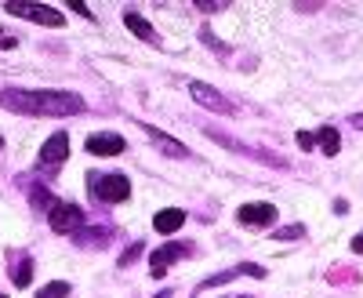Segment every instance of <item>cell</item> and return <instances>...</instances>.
<instances>
[{
	"mask_svg": "<svg viewBox=\"0 0 363 298\" xmlns=\"http://www.w3.org/2000/svg\"><path fill=\"white\" fill-rule=\"evenodd\" d=\"M0 102L26 116H69L84 109V99L73 92H22V87H8V92H0Z\"/></svg>",
	"mask_w": 363,
	"mask_h": 298,
	"instance_id": "obj_1",
	"label": "cell"
},
{
	"mask_svg": "<svg viewBox=\"0 0 363 298\" xmlns=\"http://www.w3.org/2000/svg\"><path fill=\"white\" fill-rule=\"evenodd\" d=\"M91 197H99L102 204H120L131 197V182L124 175H87Z\"/></svg>",
	"mask_w": 363,
	"mask_h": 298,
	"instance_id": "obj_2",
	"label": "cell"
},
{
	"mask_svg": "<svg viewBox=\"0 0 363 298\" xmlns=\"http://www.w3.org/2000/svg\"><path fill=\"white\" fill-rule=\"evenodd\" d=\"M4 11L15 15V18H29V22H37V26H51V29L66 26V15H62V11H55V8H48V4H26V0H8Z\"/></svg>",
	"mask_w": 363,
	"mask_h": 298,
	"instance_id": "obj_3",
	"label": "cell"
},
{
	"mask_svg": "<svg viewBox=\"0 0 363 298\" xmlns=\"http://www.w3.org/2000/svg\"><path fill=\"white\" fill-rule=\"evenodd\" d=\"M48 222H51L55 233H77L84 226V211L77 204H69V200H55L48 207Z\"/></svg>",
	"mask_w": 363,
	"mask_h": 298,
	"instance_id": "obj_4",
	"label": "cell"
},
{
	"mask_svg": "<svg viewBox=\"0 0 363 298\" xmlns=\"http://www.w3.org/2000/svg\"><path fill=\"white\" fill-rule=\"evenodd\" d=\"M66 157H69V135H66V131H55V135L40 145V167H44L48 175H55L58 164H66Z\"/></svg>",
	"mask_w": 363,
	"mask_h": 298,
	"instance_id": "obj_5",
	"label": "cell"
},
{
	"mask_svg": "<svg viewBox=\"0 0 363 298\" xmlns=\"http://www.w3.org/2000/svg\"><path fill=\"white\" fill-rule=\"evenodd\" d=\"M236 222L247 226V229L272 226V222H277V207H272V204H244V207L236 211Z\"/></svg>",
	"mask_w": 363,
	"mask_h": 298,
	"instance_id": "obj_6",
	"label": "cell"
},
{
	"mask_svg": "<svg viewBox=\"0 0 363 298\" xmlns=\"http://www.w3.org/2000/svg\"><path fill=\"white\" fill-rule=\"evenodd\" d=\"M189 95L200 102V106H207V109H215V113H233V106H229V99L222 95V92H215L211 84H203V80H193L189 84Z\"/></svg>",
	"mask_w": 363,
	"mask_h": 298,
	"instance_id": "obj_7",
	"label": "cell"
},
{
	"mask_svg": "<svg viewBox=\"0 0 363 298\" xmlns=\"http://www.w3.org/2000/svg\"><path fill=\"white\" fill-rule=\"evenodd\" d=\"M186 251H189V248H182V244H164V248H157L153 255H149V270H153V277H164L167 265L178 262Z\"/></svg>",
	"mask_w": 363,
	"mask_h": 298,
	"instance_id": "obj_8",
	"label": "cell"
},
{
	"mask_svg": "<svg viewBox=\"0 0 363 298\" xmlns=\"http://www.w3.org/2000/svg\"><path fill=\"white\" fill-rule=\"evenodd\" d=\"M87 153H95V157H116V153H124V138H120V135H91L87 138Z\"/></svg>",
	"mask_w": 363,
	"mask_h": 298,
	"instance_id": "obj_9",
	"label": "cell"
},
{
	"mask_svg": "<svg viewBox=\"0 0 363 298\" xmlns=\"http://www.w3.org/2000/svg\"><path fill=\"white\" fill-rule=\"evenodd\" d=\"M182 222H186V211H182V207H164V211H157V219H153L157 233H178Z\"/></svg>",
	"mask_w": 363,
	"mask_h": 298,
	"instance_id": "obj_10",
	"label": "cell"
},
{
	"mask_svg": "<svg viewBox=\"0 0 363 298\" xmlns=\"http://www.w3.org/2000/svg\"><path fill=\"white\" fill-rule=\"evenodd\" d=\"M124 26L131 29V33H135L138 40H149V44H157V40H160V37H157V29L149 26L138 11H124Z\"/></svg>",
	"mask_w": 363,
	"mask_h": 298,
	"instance_id": "obj_11",
	"label": "cell"
},
{
	"mask_svg": "<svg viewBox=\"0 0 363 298\" xmlns=\"http://www.w3.org/2000/svg\"><path fill=\"white\" fill-rule=\"evenodd\" d=\"M145 135H149V142H157V145L164 149L167 157H186V153H189L186 145H182V142H174V138H167L160 128H145Z\"/></svg>",
	"mask_w": 363,
	"mask_h": 298,
	"instance_id": "obj_12",
	"label": "cell"
},
{
	"mask_svg": "<svg viewBox=\"0 0 363 298\" xmlns=\"http://www.w3.org/2000/svg\"><path fill=\"white\" fill-rule=\"evenodd\" d=\"M316 145L323 149L327 157H335L338 149H342V142H338V131H335V128H320V131H316Z\"/></svg>",
	"mask_w": 363,
	"mask_h": 298,
	"instance_id": "obj_13",
	"label": "cell"
},
{
	"mask_svg": "<svg viewBox=\"0 0 363 298\" xmlns=\"http://www.w3.org/2000/svg\"><path fill=\"white\" fill-rule=\"evenodd\" d=\"M66 294H69V284L66 280H55V284H48V287L37 291V298H66Z\"/></svg>",
	"mask_w": 363,
	"mask_h": 298,
	"instance_id": "obj_14",
	"label": "cell"
},
{
	"mask_svg": "<svg viewBox=\"0 0 363 298\" xmlns=\"http://www.w3.org/2000/svg\"><path fill=\"white\" fill-rule=\"evenodd\" d=\"M29 280H33V262H29V258H22L18 273H15V284H18V287H29Z\"/></svg>",
	"mask_w": 363,
	"mask_h": 298,
	"instance_id": "obj_15",
	"label": "cell"
},
{
	"mask_svg": "<svg viewBox=\"0 0 363 298\" xmlns=\"http://www.w3.org/2000/svg\"><path fill=\"white\" fill-rule=\"evenodd\" d=\"M298 145H301V149H313V145H316V135H313V131H298Z\"/></svg>",
	"mask_w": 363,
	"mask_h": 298,
	"instance_id": "obj_16",
	"label": "cell"
},
{
	"mask_svg": "<svg viewBox=\"0 0 363 298\" xmlns=\"http://www.w3.org/2000/svg\"><path fill=\"white\" fill-rule=\"evenodd\" d=\"M301 233H306L301 226H287V229H277V236H280V241H291V236H301Z\"/></svg>",
	"mask_w": 363,
	"mask_h": 298,
	"instance_id": "obj_17",
	"label": "cell"
},
{
	"mask_svg": "<svg viewBox=\"0 0 363 298\" xmlns=\"http://www.w3.org/2000/svg\"><path fill=\"white\" fill-rule=\"evenodd\" d=\"M69 8H73V11H80L84 18H95V15H91V8L84 4V0H69Z\"/></svg>",
	"mask_w": 363,
	"mask_h": 298,
	"instance_id": "obj_18",
	"label": "cell"
},
{
	"mask_svg": "<svg viewBox=\"0 0 363 298\" xmlns=\"http://www.w3.org/2000/svg\"><path fill=\"white\" fill-rule=\"evenodd\" d=\"M196 8H200V11H218L222 4H207V0H196Z\"/></svg>",
	"mask_w": 363,
	"mask_h": 298,
	"instance_id": "obj_19",
	"label": "cell"
},
{
	"mask_svg": "<svg viewBox=\"0 0 363 298\" xmlns=\"http://www.w3.org/2000/svg\"><path fill=\"white\" fill-rule=\"evenodd\" d=\"M352 251H356V255H363V233H359V236H352Z\"/></svg>",
	"mask_w": 363,
	"mask_h": 298,
	"instance_id": "obj_20",
	"label": "cell"
},
{
	"mask_svg": "<svg viewBox=\"0 0 363 298\" xmlns=\"http://www.w3.org/2000/svg\"><path fill=\"white\" fill-rule=\"evenodd\" d=\"M352 128H359V131H363V113H352Z\"/></svg>",
	"mask_w": 363,
	"mask_h": 298,
	"instance_id": "obj_21",
	"label": "cell"
},
{
	"mask_svg": "<svg viewBox=\"0 0 363 298\" xmlns=\"http://www.w3.org/2000/svg\"><path fill=\"white\" fill-rule=\"evenodd\" d=\"M157 298H171V291H160V294H157Z\"/></svg>",
	"mask_w": 363,
	"mask_h": 298,
	"instance_id": "obj_22",
	"label": "cell"
},
{
	"mask_svg": "<svg viewBox=\"0 0 363 298\" xmlns=\"http://www.w3.org/2000/svg\"><path fill=\"white\" fill-rule=\"evenodd\" d=\"M0 149H4V138H0Z\"/></svg>",
	"mask_w": 363,
	"mask_h": 298,
	"instance_id": "obj_23",
	"label": "cell"
},
{
	"mask_svg": "<svg viewBox=\"0 0 363 298\" xmlns=\"http://www.w3.org/2000/svg\"><path fill=\"white\" fill-rule=\"evenodd\" d=\"M0 298H8V294H0Z\"/></svg>",
	"mask_w": 363,
	"mask_h": 298,
	"instance_id": "obj_24",
	"label": "cell"
},
{
	"mask_svg": "<svg viewBox=\"0 0 363 298\" xmlns=\"http://www.w3.org/2000/svg\"><path fill=\"white\" fill-rule=\"evenodd\" d=\"M244 298H251V294H244Z\"/></svg>",
	"mask_w": 363,
	"mask_h": 298,
	"instance_id": "obj_25",
	"label": "cell"
}]
</instances>
